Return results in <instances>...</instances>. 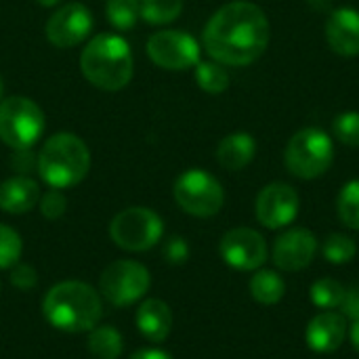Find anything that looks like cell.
I'll return each mask as SVG.
<instances>
[{
    "label": "cell",
    "mask_w": 359,
    "mask_h": 359,
    "mask_svg": "<svg viewBox=\"0 0 359 359\" xmlns=\"http://www.w3.org/2000/svg\"><path fill=\"white\" fill-rule=\"evenodd\" d=\"M250 294L261 305H276V303H280L284 299L286 284L276 271L261 269L250 280Z\"/></svg>",
    "instance_id": "21"
},
{
    "label": "cell",
    "mask_w": 359,
    "mask_h": 359,
    "mask_svg": "<svg viewBox=\"0 0 359 359\" xmlns=\"http://www.w3.org/2000/svg\"><path fill=\"white\" fill-rule=\"evenodd\" d=\"M105 17L116 29H130L141 17V0H105Z\"/></svg>",
    "instance_id": "24"
},
{
    "label": "cell",
    "mask_w": 359,
    "mask_h": 359,
    "mask_svg": "<svg viewBox=\"0 0 359 359\" xmlns=\"http://www.w3.org/2000/svg\"><path fill=\"white\" fill-rule=\"evenodd\" d=\"M299 194L288 183H269L257 196V221L267 229L288 227L299 215Z\"/></svg>",
    "instance_id": "13"
},
{
    "label": "cell",
    "mask_w": 359,
    "mask_h": 359,
    "mask_svg": "<svg viewBox=\"0 0 359 359\" xmlns=\"http://www.w3.org/2000/svg\"><path fill=\"white\" fill-rule=\"evenodd\" d=\"M257 154V141L250 133H231L221 139L217 147V160L225 170L238 172L244 170Z\"/></svg>",
    "instance_id": "19"
},
{
    "label": "cell",
    "mask_w": 359,
    "mask_h": 359,
    "mask_svg": "<svg viewBox=\"0 0 359 359\" xmlns=\"http://www.w3.org/2000/svg\"><path fill=\"white\" fill-rule=\"evenodd\" d=\"M38 206H40V212H42L44 219L57 221V219H61V217L65 215V210H67V200H65V196H63L61 189H48L44 196H40Z\"/></svg>",
    "instance_id": "30"
},
{
    "label": "cell",
    "mask_w": 359,
    "mask_h": 359,
    "mask_svg": "<svg viewBox=\"0 0 359 359\" xmlns=\"http://www.w3.org/2000/svg\"><path fill=\"white\" fill-rule=\"evenodd\" d=\"M21 252H23L21 236L13 227L0 223V269H13L19 263Z\"/></svg>",
    "instance_id": "28"
},
{
    "label": "cell",
    "mask_w": 359,
    "mask_h": 359,
    "mask_svg": "<svg viewBox=\"0 0 359 359\" xmlns=\"http://www.w3.org/2000/svg\"><path fill=\"white\" fill-rule=\"evenodd\" d=\"M183 0H141V19L149 25H166L179 19Z\"/></svg>",
    "instance_id": "23"
},
{
    "label": "cell",
    "mask_w": 359,
    "mask_h": 359,
    "mask_svg": "<svg viewBox=\"0 0 359 359\" xmlns=\"http://www.w3.org/2000/svg\"><path fill=\"white\" fill-rule=\"evenodd\" d=\"M318 252V238L303 227L284 231L273 242V263L282 271H301L311 265Z\"/></svg>",
    "instance_id": "14"
},
{
    "label": "cell",
    "mask_w": 359,
    "mask_h": 359,
    "mask_svg": "<svg viewBox=\"0 0 359 359\" xmlns=\"http://www.w3.org/2000/svg\"><path fill=\"white\" fill-rule=\"evenodd\" d=\"M88 351L95 359H118L122 355L124 341L114 326H95L88 330Z\"/></svg>",
    "instance_id": "20"
},
{
    "label": "cell",
    "mask_w": 359,
    "mask_h": 359,
    "mask_svg": "<svg viewBox=\"0 0 359 359\" xmlns=\"http://www.w3.org/2000/svg\"><path fill=\"white\" fill-rule=\"evenodd\" d=\"M351 343H353L355 351H359V320H355V324L351 326Z\"/></svg>",
    "instance_id": "35"
},
{
    "label": "cell",
    "mask_w": 359,
    "mask_h": 359,
    "mask_svg": "<svg viewBox=\"0 0 359 359\" xmlns=\"http://www.w3.org/2000/svg\"><path fill=\"white\" fill-rule=\"evenodd\" d=\"M164 257L168 263L172 265H181L187 261L189 257V248H187V242L183 238H170L164 246Z\"/></svg>",
    "instance_id": "32"
},
{
    "label": "cell",
    "mask_w": 359,
    "mask_h": 359,
    "mask_svg": "<svg viewBox=\"0 0 359 359\" xmlns=\"http://www.w3.org/2000/svg\"><path fill=\"white\" fill-rule=\"evenodd\" d=\"M269 38L271 27L265 11L248 0H231L208 19L202 44L215 61L246 67L263 57Z\"/></svg>",
    "instance_id": "1"
},
{
    "label": "cell",
    "mask_w": 359,
    "mask_h": 359,
    "mask_svg": "<svg viewBox=\"0 0 359 359\" xmlns=\"http://www.w3.org/2000/svg\"><path fill=\"white\" fill-rule=\"evenodd\" d=\"M147 57L154 65L168 72H183L196 67L200 61L198 40L181 29H160L147 38Z\"/></svg>",
    "instance_id": "10"
},
{
    "label": "cell",
    "mask_w": 359,
    "mask_h": 359,
    "mask_svg": "<svg viewBox=\"0 0 359 359\" xmlns=\"http://www.w3.org/2000/svg\"><path fill=\"white\" fill-rule=\"evenodd\" d=\"M311 301L320 307V309H337L341 307L343 299H345V288L343 284H339L332 278H322L318 282H313L311 290H309Z\"/></svg>",
    "instance_id": "27"
},
{
    "label": "cell",
    "mask_w": 359,
    "mask_h": 359,
    "mask_svg": "<svg viewBox=\"0 0 359 359\" xmlns=\"http://www.w3.org/2000/svg\"><path fill=\"white\" fill-rule=\"evenodd\" d=\"M341 311L345 318L359 320V286H353L349 290H345V299L341 303Z\"/></svg>",
    "instance_id": "33"
},
{
    "label": "cell",
    "mask_w": 359,
    "mask_h": 359,
    "mask_svg": "<svg viewBox=\"0 0 359 359\" xmlns=\"http://www.w3.org/2000/svg\"><path fill=\"white\" fill-rule=\"evenodd\" d=\"M130 359H172L168 353L160 351V349H141L137 353H133Z\"/></svg>",
    "instance_id": "34"
},
{
    "label": "cell",
    "mask_w": 359,
    "mask_h": 359,
    "mask_svg": "<svg viewBox=\"0 0 359 359\" xmlns=\"http://www.w3.org/2000/svg\"><path fill=\"white\" fill-rule=\"evenodd\" d=\"M0 97H2V78H0Z\"/></svg>",
    "instance_id": "38"
},
{
    "label": "cell",
    "mask_w": 359,
    "mask_h": 359,
    "mask_svg": "<svg viewBox=\"0 0 359 359\" xmlns=\"http://www.w3.org/2000/svg\"><path fill=\"white\" fill-rule=\"evenodd\" d=\"M151 286L149 269L130 259L109 263L99 278V294L114 307H130L141 301Z\"/></svg>",
    "instance_id": "8"
},
{
    "label": "cell",
    "mask_w": 359,
    "mask_h": 359,
    "mask_svg": "<svg viewBox=\"0 0 359 359\" xmlns=\"http://www.w3.org/2000/svg\"><path fill=\"white\" fill-rule=\"evenodd\" d=\"M164 236L160 215L145 206H130L118 212L109 223L111 242L128 252H145L154 248Z\"/></svg>",
    "instance_id": "7"
},
{
    "label": "cell",
    "mask_w": 359,
    "mask_h": 359,
    "mask_svg": "<svg viewBox=\"0 0 359 359\" xmlns=\"http://www.w3.org/2000/svg\"><path fill=\"white\" fill-rule=\"evenodd\" d=\"M172 196L183 212L198 219L215 217L225 204V191L219 179L200 168L185 170L175 181Z\"/></svg>",
    "instance_id": "9"
},
{
    "label": "cell",
    "mask_w": 359,
    "mask_h": 359,
    "mask_svg": "<svg viewBox=\"0 0 359 359\" xmlns=\"http://www.w3.org/2000/svg\"><path fill=\"white\" fill-rule=\"evenodd\" d=\"M223 261L238 271H255L267 261L265 238L250 227L229 229L219 244Z\"/></svg>",
    "instance_id": "12"
},
{
    "label": "cell",
    "mask_w": 359,
    "mask_h": 359,
    "mask_svg": "<svg viewBox=\"0 0 359 359\" xmlns=\"http://www.w3.org/2000/svg\"><path fill=\"white\" fill-rule=\"evenodd\" d=\"M332 133L341 143L349 147H359V111L339 114L332 122Z\"/></svg>",
    "instance_id": "29"
},
{
    "label": "cell",
    "mask_w": 359,
    "mask_h": 359,
    "mask_svg": "<svg viewBox=\"0 0 359 359\" xmlns=\"http://www.w3.org/2000/svg\"><path fill=\"white\" fill-rule=\"evenodd\" d=\"M36 170L50 189L76 187L90 170V149L74 133H55L38 151Z\"/></svg>",
    "instance_id": "4"
},
{
    "label": "cell",
    "mask_w": 359,
    "mask_h": 359,
    "mask_svg": "<svg viewBox=\"0 0 359 359\" xmlns=\"http://www.w3.org/2000/svg\"><path fill=\"white\" fill-rule=\"evenodd\" d=\"M334 160V145L328 133L322 128H301L288 141L284 149V164L290 175L299 179H318L322 177Z\"/></svg>",
    "instance_id": "6"
},
{
    "label": "cell",
    "mask_w": 359,
    "mask_h": 359,
    "mask_svg": "<svg viewBox=\"0 0 359 359\" xmlns=\"http://www.w3.org/2000/svg\"><path fill=\"white\" fill-rule=\"evenodd\" d=\"M11 284L19 290H29L36 286V271L25 263H17L11 271Z\"/></svg>",
    "instance_id": "31"
},
{
    "label": "cell",
    "mask_w": 359,
    "mask_h": 359,
    "mask_svg": "<svg viewBox=\"0 0 359 359\" xmlns=\"http://www.w3.org/2000/svg\"><path fill=\"white\" fill-rule=\"evenodd\" d=\"M46 118L40 105L21 95L0 101V141L13 151H29L44 135Z\"/></svg>",
    "instance_id": "5"
},
{
    "label": "cell",
    "mask_w": 359,
    "mask_h": 359,
    "mask_svg": "<svg viewBox=\"0 0 359 359\" xmlns=\"http://www.w3.org/2000/svg\"><path fill=\"white\" fill-rule=\"evenodd\" d=\"M36 2H38L40 6H46V8H50V6H57L61 0H36Z\"/></svg>",
    "instance_id": "37"
},
{
    "label": "cell",
    "mask_w": 359,
    "mask_h": 359,
    "mask_svg": "<svg viewBox=\"0 0 359 359\" xmlns=\"http://www.w3.org/2000/svg\"><path fill=\"white\" fill-rule=\"evenodd\" d=\"M196 82L208 95H221L229 88V74L219 61H198L196 65Z\"/></svg>",
    "instance_id": "22"
},
{
    "label": "cell",
    "mask_w": 359,
    "mask_h": 359,
    "mask_svg": "<svg viewBox=\"0 0 359 359\" xmlns=\"http://www.w3.org/2000/svg\"><path fill=\"white\" fill-rule=\"evenodd\" d=\"M337 210L339 219L345 227L359 231V179L349 181L337 200Z\"/></svg>",
    "instance_id": "26"
},
{
    "label": "cell",
    "mask_w": 359,
    "mask_h": 359,
    "mask_svg": "<svg viewBox=\"0 0 359 359\" xmlns=\"http://www.w3.org/2000/svg\"><path fill=\"white\" fill-rule=\"evenodd\" d=\"M135 324L149 343H164L172 330V311L160 299H145L137 309Z\"/></svg>",
    "instance_id": "17"
},
{
    "label": "cell",
    "mask_w": 359,
    "mask_h": 359,
    "mask_svg": "<svg viewBox=\"0 0 359 359\" xmlns=\"http://www.w3.org/2000/svg\"><path fill=\"white\" fill-rule=\"evenodd\" d=\"M93 25L95 19L88 6L82 2H65L46 19L44 36L57 48H72L90 36Z\"/></svg>",
    "instance_id": "11"
},
{
    "label": "cell",
    "mask_w": 359,
    "mask_h": 359,
    "mask_svg": "<svg viewBox=\"0 0 359 359\" xmlns=\"http://www.w3.org/2000/svg\"><path fill=\"white\" fill-rule=\"evenodd\" d=\"M82 76L101 90L116 93L130 84L135 74V59L128 42L111 32L90 38L80 53Z\"/></svg>",
    "instance_id": "3"
},
{
    "label": "cell",
    "mask_w": 359,
    "mask_h": 359,
    "mask_svg": "<svg viewBox=\"0 0 359 359\" xmlns=\"http://www.w3.org/2000/svg\"><path fill=\"white\" fill-rule=\"evenodd\" d=\"M40 202V187L34 179L17 175L0 183V210L25 215Z\"/></svg>",
    "instance_id": "18"
},
{
    "label": "cell",
    "mask_w": 359,
    "mask_h": 359,
    "mask_svg": "<svg viewBox=\"0 0 359 359\" xmlns=\"http://www.w3.org/2000/svg\"><path fill=\"white\" fill-rule=\"evenodd\" d=\"M326 42L341 57L359 55V11L343 6L326 21Z\"/></svg>",
    "instance_id": "15"
},
{
    "label": "cell",
    "mask_w": 359,
    "mask_h": 359,
    "mask_svg": "<svg viewBox=\"0 0 359 359\" xmlns=\"http://www.w3.org/2000/svg\"><path fill=\"white\" fill-rule=\"evenodd\" d=\"M330 2H332V0H309V4L316 6L318 11H326V8L330 6Z\"/></svg>",
    "instance_id": "36"
},
{
    "label": "cell",
    "mask_w": 359,
    "mask_h": 359,
    "mask_svg": "<svg viewBox=\"0 0 359 359\" xmlns=\"http://www.w3.org/2000/svg\"><path fill=\"white\" fill-rule=\"evenodd\" d=\"M345 337H347L345 316L337 313L332 309L318 313L309 322L307 332H305L309 349H313L318 353H332V351H337L343 345Z\"/></svg>",
    "instance_id": "16"
},
{
    "label": "cell",
    "mask_w": 359,
    "mask_h": 359,
    "mask_svg": "<svg viewBox=\"0 0 359 359\" xmlns=\"http://www.w3.org/2000/svg\"><path fill=\"white\" fill-rule=\"evenodd\" d=\"M322 255L332 265H345L355 259L358 244L353 238H349L345 233H330L322 244Z\"/></svg>",
    "instance_id": "25"
},
{
    "label": "cell",
    "mask_w": 359,
    "mask_h": 359,
    "mask_svg": "<svg viewBox=\"0 0 359 359\" xmlns=\"http://www.w3.org/2000/svg\"><path fill=\"white\" fill-rule=\"evenodd\" d=\"M44 320L61 332H88L103 316L101 294L84 282L67 280L55 284L42 301Z\"/></svg>",
    "instance_id": "2"
}]
</instances>
